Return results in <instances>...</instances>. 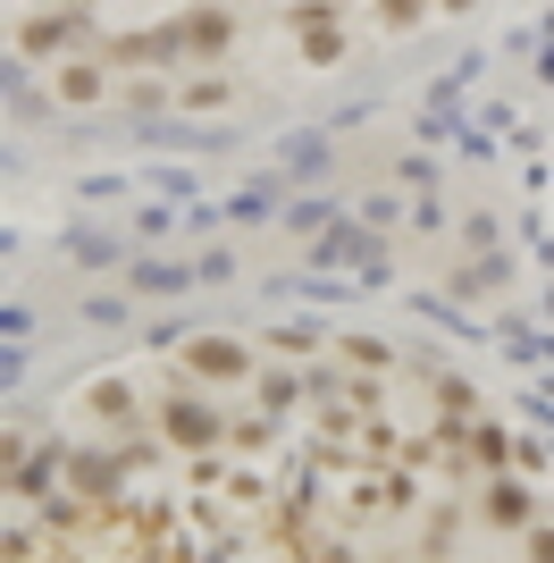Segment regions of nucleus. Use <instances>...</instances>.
Wrapping results in <instances>:
<instances>
[{"label":"nucleus","mask_w":554,"mask_h":563,"mask_svg":"<svg viewBox=\"0 0 554 563\" xmlns=\"http://www.w3.org/2000/svg\"><path fill=\"white\" fill-rule=\"evenodd\" d=\"M160 429H168V438H177V446H210V438H219V412H210L202 396H168Z\"/></svg>","instance_id":"nucleus-1"},{"label":"nucleus","mask_w":554,"mask_h":563,"mask_svg":"<svg viewBox=\"0 0 554 563\" xmlns=\"http://www.w3.org/2000/svg\"><path fill=\"white\" fill-rule=\"evenodd\" d=\"M177 43H185V59H219V51H228V9H193V18H177Z\"/></svg>","instance_id":"nucleus-2"},{"label":"nucleus","mask_w":554,"mask_h":563,"mask_svg":"<svg viewBox=\"0 0 554 563\" xmlns=\"http://www.w3.org/2000/svg\"><path fill=\"white\" fill-rule=\"evenodd\" d=\"M185 371H202V378H244V371H253V353L228 345V336H202V345H185Z\"/></svg>","instance_id":"nucleus-3"},{"label":"nucleus","mask_w":554,"mask_h":563,"mask_svg":"<svg viewBox=\"0 0 554 563\" xmlns=\"http://www.w3.org/2000/svg\"><path fill=\"white\" fill-rule=\"evenodd\" d=\"M85 496H118L126 488V454H76V471H68Z\"/></svg>","instance_id":"nucleus-4"},{"label":"nucleus","mask_w":554,"mask_h":563,"mask_svg":"<svg viewBox=\"0 0 554 563\" xmlns=\"http://www.w3.org/2000/svg\"><path fill=\"white\" fill-rule=\"evenodd\" d=\"M101 85H110V59H76V68L51 76V93H59V101H101Z\"/></svg>","instance_id":"nucleus-5"},{"label":"nucleus","mask_w":554,"mask_h":563,"mask_svg":"<svg viewBox=\"0 0 554 563\" xmlns=\"http://www.w3.org/2000/svg\"><path fill=\"white\" fill-rule=\"evenodd\" d=\"M85 404L101 412V421H135V404H126V387L118 378H101V387H85Z\"/></svg>","instance_id":"nucleus-6"},{"label":"nucleus","mask_w":554,"mask_h":563,"mask_svg":"<svg viewBox=\"0 0 554 563\" xmlns=\"http://www.w3.org/2000/svg\"><path fill=\"white\" fill-rule=\"evenodd\" d=\"M487 514L512 530V521H530V505H521V488H496V496H487Z\"/></svg>","instance_id":"nucleus-7"},{"label":"nucleus","mask_w":554,"mask_h":563,"mask_svg":"<svg viewBox=\"0 0 554 563\" xmlns=\"http://www.w3.org/2000/svg\"><path fill=\"white\" fill-rule=\"evenodd\" d=\"M420 9H429V0H387V9H378V18H387V25H412Z\"/></svg>","instance_id":"nucleus-8"},{"label":"nucleus","mask_w":554,"mask_h":563,"mask_svg":"<svg viewBox=\"0 0 554 563\" xmlns=\"http://www.w3.org/2000/svg\"><path fill=\"white\" fill-rule=\"evenodd\" d=\"M68 9H92V0H68Z\"/></svg>","instance_id":"nucleus-9"}]
</instances>
